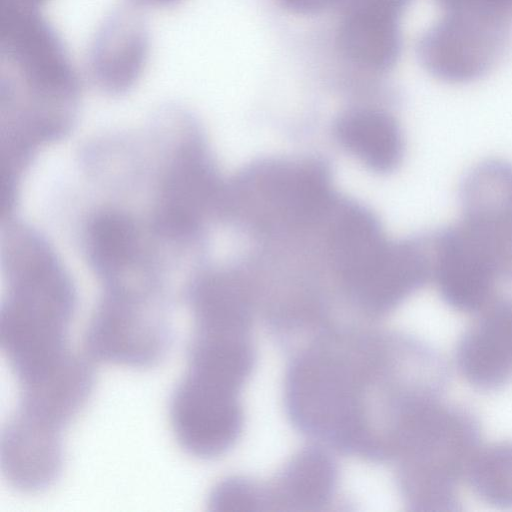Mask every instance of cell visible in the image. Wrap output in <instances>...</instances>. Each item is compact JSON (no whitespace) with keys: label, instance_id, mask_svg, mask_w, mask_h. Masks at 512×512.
I'll return each mask as SVG.
<instances>
[{"label":"cell","instance_id":"obj_1","mask_svg":"<svg viewBox=\"0 0 512 512\" xmlns=\"http://www.w3.org/2000/svg\"><path fill=\"white\" fill-rule=\"evenodd\" d=\"M445 360L410 336L332 329L288 367L285 406L303 433L346 453L394 460L417 416L440 402Z\"/></svg>","mask_w":512,"mask_h":512},{"label":"cell","instance_id":"obj_2","mask_svg":"<svg viewBox=\"0 0 512 512\" xmlns=\"http://www.w3.org/2000/svg\"><path fill=\"white\" fill-rule=\"evenodd\" d=\"M6 292L0 310V344L19 387L59 369L74 354L68 333L76 290L46 238L26 233L1 250Z\"/></svg>","mask_w":512,"mask_h":512},{"label":"cell","instance_id":"obj_3","mask_svg":"<svg viewBox=\"0 0 512 512\" xmlns=\"http://www.w3.org/2000/svg\"><path fill=\"white\" fill-rule=\"evenodd\" d=\"M480 426L468 411L441 402L425 410L395 458L397 483L410 510L460 509L458 485L481 446Z\"/></svg>","mask_w":512,"mask_h":512},{"label":"cell","instance_id":"obj_4","mask_svg":"<svg viewBox=\"0 0 512 512\" xmlns=\"http://www.w3.org/2000/svg\"><path fill=\"white\" fill-rule=\"evenodd\" d=\"M0 58V84L41 101L79 104L77 71L39 7L0 0Z\"/></svg>","mask_w":512,"mask_h":512},{"label":"cell","instance_id":"obj_5","mask_svg":"<svg viewBox=\"0 0 512 512\" xmlns=\"http://www.w3.org/2000/svg\"><path fill=\"white\" fill-rule=\"evenodd\" d=\"M172 337L164 300L103 291L88 323L84 347L95 361L150 368L165 358Z\"/></svg>","mask_w":512,"mask_h":512},{"label":"cell","instance_id":"obj_6","mask_svg":"<svg viewBox=\"0 0 512 512\" xmlns=\"http://www.w3.org/2000/svg\"><path fill=\"white\" fill-rule=\"evenodd\" d=\"M195 127L189 118L159 178L151 227L156 235L178 243L198 236L222 195L207 147Z\"/></svg>","mask_w":512,"mask_h":512},{"label":"cell","instance_id":"obj_7","mask_svg":"<svg viewBox=\"0 0 512 512\" xmlns=\"http://www.w3.org/2000/svg\"><path fill=\"white\" fill-rule=\"evenodd\" d=\"M512 18L445 12L421 37L418 55L427 71L449 83L480 78L494 65L509 37Z\"/></svg>","mask_w":512,"mask_h":512},{"label":"cell","instance_id":"obj_8","mask_svg":"<svg viewBox=\"0 0 512 512\" xmlns=\"http://www.w3.org/2000/svg\"><path fill=\"white\" fill-rule=\"evenodd\" d=\"M240 392L184 373L172 392L169 416L179 445L201 459L229 451L244 424Z\"/></svg>","mask_w":512,"mask_h":512},{"label":"cell","instance_id":"obj_9","mask_svg":"<svg viewBox=\"0 0 512 512\" xmlns=\"http://www.w3.org/2000/svg\"><path fill=\"white\" fill-rule=\"evenodd\" d=\"M459 223L483 251L500 280L512 282V163L488 159L459 187Z\"/></svg>","mask_w":512,"mask_h":512},{"label":"cell","instance_id":"obj_10","mask_svg":"<svg viewBox=\"0 0 512 512\" xmlns=\"http://www.w3.org/2000/svg\"><path fill=\"white\" fill-rule=\"evenodd\" d=\"M141 236L135 219L120 210L104 209L88 220L85 253L103 289L134 293L162 290Z\"/></svg>","mask_w":512,"mask_h":512},{"label":"cell","instance_id":"obj_11","mask_svg":"<svg viewBox=\"0 0 512 512\" xmlns=\"http://www.w3.org/2000/svg\"><path fill=\"white\" fill-rule=\"evenodd\" d=\"M429 245L431 279L446 305L459 312L478 313L491 302L500 279L459 222L431 235Z\"/></svg>","mask_w":512,"mask_h":512},{"label":"cell","instance_id":"obj_12","mask_svg":"<svg viewBox=\"0 0 512 512\" xmlns=\"http://www.w3.org/2000/svg\"><path fill=\"white\" fill-rule=\"evenodd\" d=\"M150 32L140 8L131 3L111 10L90 42L87 65L94 84L109 95L132 89L147 64Z\"/></svg>","mask_w":512,"mask_h":512},{"label":"cell","instance_id":"obj_13","mask_svg":"<svg viewBox=\"0 0 512 512\" xmlns=\"http://www.w3.org/2000/svg\"><path fill=\"white\" fill-rule=\"evenodd\" d=\"M460 336L455 363L474 388L494 391L512 379V298H493Z\"/></svg>","mask_w":512,"mask_h":512},{"label":"cell","instance_id":"obj_14","mask_svg":"<svg viewBox=\"0 0 512 512\" xmlns=\"http://www.w3.org/2000/svg\"><path fill=\"white\" fill-rule=\"evenodd\" d=\"M0 459L13 488L23 493L46 490L62 470V433L14 413L2 429Z\"/></svg>","mask_w":512,"mask_h":512},{"label":"cell","instance_id":"obj_15","mask_svg":"<svg viewBox=\"0 0 512 512\" xmlns=\"http://www.w3.org/2000/svg\"><path fill=\"white\" fill-rule=\"evenodd\" d=\"M328 236L335 269L353 297L382 265L392 242L373 215L355 205L338 211Z\"/></svg>","mask_w":512,"mask_h":512},{"label":"cell","instance_id":"obj_16","mask_svg":"<svg viewBox=\"0 0 512 512\" xmlns=\"http://www.w3.org/2000/svg\"><path fill=\"white\" fill-rule=\"evenodd\" d=\"M260 202L271 216L291 223L318 219L330 205V186L316 164H276L255 176Z\"/></svg>","mask_w":512,"mask_h":512},{"label":"cell","instance_id":"obj_17","mask_svg":"<svg viewBox=\"0 0 512 512\" xmlns=\"http://www.w3.org/2000/svg\"><path fill=\"white\" fill-rule=\"evenodd\" d=\"M337 484L338 468L333 458L320 447H306L264 487L266 510H319L332 500Z\"/></svg>","mask_w":512,"mask_h":512},{"label":"cell","instance_id":"obj_18","mask_svg":"<svg viewBox=\"0 0 512 512\" xmlns=\"http://www.w3.org/2000/svg\"><path fill=\"white\" fill-rule=\"evenodd\" d=\"M193 330L250 331L252 312L240 280L224 271L197 276L186 292Z\"/></svg>","mask_w":512,"mask_h":512},{"label":"cell","instance_id":"obj_19","mask_svg":"<svg viewBox=\"0 0 512 512\" xmlns=\"http://www.w3.org/2000/svg\"><path fill=\"white\" fill-rule=\"evenodd\" d=\"M336 134L351 154L377 172L393 170L403 156L401 130L395 119L382 111H349L337 122Z\"/></svg>","mask_w":512,"mask_h":512},{"label":"cell","instance_id":"obj_20","mask_svg":"<svg viewBox=\"0 0 512 512\" xmlns=\"http://www.w3.org/2000/svg\"><path fill=\"white\" fill-rule=\"evenodd\" d=\"M399 18L363 11H344L338 32L342 52L352 62L372 70H386L401 48Z\"/></svg>","mask_w":512,"mask_h":512},{"label":"cell","instance_id":"obj_21","mask_svg":"<svg viewBox=\"0 0 512 512\" xmlns=\"http://www.w3.org/2000/svg\"><path fill=\"white\" fill-rule=\"evenodd\" d=\"M465 479L481 501L496 508L512 509V441L481 445Z\"/></svg>","mask_w":512,"mask_h":512},{"label":"cell","instance_id":"obj_22","mask_svg":"<svg viewBox=\"0 0 512 512\" xmlns=\"http://www.w3.org/2000/svg\"><path fill=\"white\" fill-rule=\"evenodd\" d=\"M208 504L213 511L266 510L265 488L245 477H227L212 489Z\"/></svg>","mask_w":512,"mask_h":512},{"label":"cell","instance_id":"obj_23","mask_svg":"<svg viewBox=\"0 0 512 512\" xmlns=\"http://www.w3.org/2000/svg\"><path fill=\"white\" fill-rule=\"evenodd\" d=\"M445 12L512 16V0H436Z\"/></svg>","mask_w":512,"mask_h":512},{"label":"cell","instance_id":"obj_24","mask_svg":"<svg viewBox=\"0 0 512 512\" xmlns=\"http://www.w3.org/2000/svg\"><path fill=\"white\" fill-rule=\"evenodd\" d=\"M410 0H345L344 11L356 10L399 18Z\"/></svg>","mask_w":512,"mask_h":512},{"label":"cell","instance_id":"obj_25","mask_svg":"<svg viewBox=\"0 0 512 512\" xmlns=\"http://www.w3.org/2000/svg\"><path fill=\"white\" fill-rule=\"evenodd\" d=\"M291 11L315 14L343 5L345 0H280Z\"/></svg>","mask_w":512,"mask_h":512},{"label":"cell","instance_id":"obj_26","mask_svg":"<svg viewBox=\"0 0 512 512\" xmlns=\"http://www.w3.org/2000/svg\"><path fill=\"white\" fill-rule=\"evenodd\" d=\"M181 1L183 0H129V3L141 9L142 7H170L180 3Z\"/></svg>","mask_w":512,"mask_h":512},{"label":"cell","instance_id":"obj_27","mask_svg":"<svg viewBox=\"0 0 512 512\" xmlns=\"http://www.w3.org/2000/svg\"><path fill=\"white\" fill-rule=\"evenodd\" d=\"M32 6L39 7L42 3H44L46 0H17Z\"/></svg>","mask_w":512,"mask_h":512}]
</instances>
